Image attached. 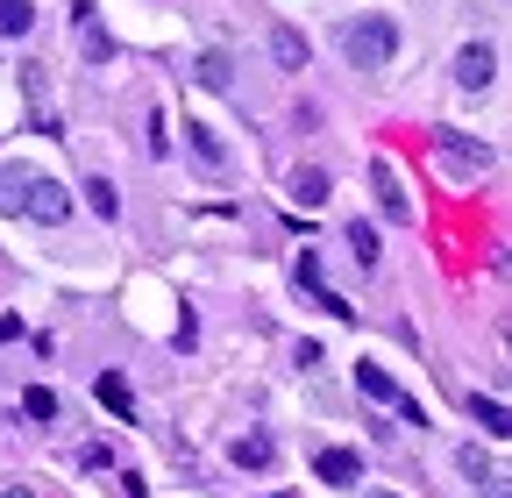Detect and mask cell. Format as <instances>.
I'll return each instance as SVG.
<instances>
[{
	"label": "cell",
	"mask_w": 512,
	"mask_h": 498,
	"mask_svg": "<svg viewBox=\"0 0 512 498\" xmlns=\"http://www.w3.org/2000/svg\"><path fill=\"white\" fill-rule=\"evenodd\" d=\"M434 157H441L448 171H463V178H470V171H491V143H477V136H463V129H441V136H434Z\"/></svg>",
	"instance_id": "7a4b0ae2"
},
{
	"label": "cell",
	"mask_w": 512,
	"mask_h": 498,
	"mask_svg": "<svg viewBox=\"0 0 512 498\" xmlns=\"http://www.w3.org/2000/svg\"><path fill=\"white\" fill-rule=\"evenodd\" d=\"M192 79H200L207 93H228L235 86V65H228L221 50H200V57H192Z\"/></svg>",
	"instance_id": "8992f818"
},
{
	"label": "cell",
	"mask_w": 512,
	"mask_h": 498,
	"mask_svg": "<svg viewBox=\"0 0 512 498\" xmlns=\"http://www.w3.org/2000/svg\"><path fill=\"white\" fill-rule=\"evenodd\" d=\"M313 470L328 477V484H356V477H363V456H356V449H320Z\"/></svg>",
	"instance_id": "52a82bcc"
},
{
	"label": "cell",
	"mask_w": 512,
	"mask_h": 498,
	"mask_svg": "<svg viewBox=\"0 0 512 498\" xmlns=\"http://www.w3.org/2000/svg\"><path fill=\"white\" fill-rule=\"evenodd\" d=\"M86 207H93L100 221H121V185H114V178H86Z\"/></svg>",
	"instance_id": "30bf717a"
},
{
	"label": "cell",
	"mask_w": 512,
	"mask_h": 498,
	"mask_svg": "<svg viewBox=\"0 0 512 498\" xmlns=\"http://www.w3.org/2000/svg\"><path fill=\"white\" fill-rule=\"evenodd\" d=\"M22 406H29V413H36V420H50V413H57V399H50V392H43V385H36V392H22Z\"/></svg>",
	"instance_id": "44dd1931"
},
{
	"label": "cell",
	"mask_w": 512,
	"mask_h": 498,
	"mask_svg": "<svg viewBox=\"0 0 512 498\" xmlns=\"http://www.w3.org/2000/svg\"><path fill=\"white\" fill-rule=\"evenodd\" d=\"M456 470H463V477H470V484H484V477H491V470H498V463H491V456H484V449H477V442H470V449H463V456H456Z\"/></svg>",
	"instance_id": "ffe728a7"
},
{
	"label": "cell",
	"mask_w": 512,
	"mask_h": 498,
	"mask_svg": "<svg viewBox=\"0 0 512 498\" xmlns=\"http://www.w3.org/2000/svg\"><path fill=\"white\" fill-rule=\"evenodd\" d=\"M271 57H278L285 72H299V65H306V36H299V29H271Z\"/></svg>",
	"instance_id": "7c38bea8"
},
{
	"label": "cell",
	"mask_w": 512,
	"mask_h": 498,
	"mask_svg": "<svg viewBox=\"0 0 512 498\" xmlns=\"http://www.w3.org/2000/svg\"><path fill=\"white\" fill-rule=\"evenodd\" d=\"M72 22H79V43H86V57H93V65H107V57H114V43H107V29L93 22V8H86V0L72 8Z\"/></svg>",
	"instance_id": "ba28073f"
},
{
	"label": "cell",
	"mask_w": 512,
	"mask_h": 498,
	"mask_svg": "<svg viewBox=\"0 0 512 498\" xmlns=\"http://www.w3.org/2000/svg\"><path fill=\"white\" fill-rule=\"evenodd\" d=\"M377 193H384V214H392V221H406L413 207H406V193H399V178L392 171H377Z\"/></svg>",
	"instance_id": "ac0fdd59"
},
{
	"label": "cell",
	"mask_w": 512,
	"mask_h": 498,
	"mask_svg": "<svg viewBox=\"0 0 512 498\" xmlns=\"http://www.w3.org/2000/svg\"><path fill=\"white\" fill-rule=\"evenodd\" d=\"M36 29V8L29 0H0V36H29Z\"/></svg>",
	"instance_id": "5bb4252c"
},
{
	"label": "cell",
	"mask_w": 512,
	"mask_h": 498,
	"mask_svg": "<svg viewBox=\"0 0 512 498\" xmlns=\"http://www.w3.org/2000/svg\"><path fill=\"white\" fill-rule=\"evenodd\" d=\"M349 257H356L363 271L377 264V228H370V221H349Z\"/></svg>",
	"instance_id": "2e32d148"
},
{
	"label": "cell",
	"mask_w": 512,
	"mask_h": 498,
	"mask_svg": "<svg viewBox=\"0 0 512 498\" xmlns=\"http://www.w3.org/2000/svg\"><path fill=\"white\" fill-rule=\"evenodd\" d=\"M185 136H192V150H200V164H214V171L228 164V150H221V136L207 129V121H192V129H185Z\"/></svg>",
	"instance_id": "9a60e30c"
},
{
	"label": "cell",
	"mask_w": 512,
	"mask_h": 498,
	"mask_svg": "<svg viewBox=\"0 0 512 498\" xmlns=\"http://www.w3.org/2000/svg\"><path fill=\"white\" fill-rule=\"evenodd\" d=\"M0 498H36V491H29V484H15V491H0Z\"/></svg>",
	"instance_id": "cb8c5ba5"
},
{
	"label": "cell",
	"mask_w": 512,
	"mask_h": 498,
	"mask_svg": "<svg viewBox=\"0 0 512 498\" xmlns=\"http://www.w3.org/2000/svg\"><path fill=\"white\" fill-rule=\"evenodd\" d=\"M100 406H107V413H136V399H128V378H114V370H107V378H100Z\"/></svg>",
	"instance_id": "e0dca14e"
},
{
	"label": "cell",
	"mask_w": 512,
	"mask_h": 498,
	"mask_svg": "<svg viewBox=\"0 0 512 498\" xmlns=\"http://www.w3.org/2000/svg\"><path fill=\"white\" fill-rule=\"evenodd\" d=\"M484 498H512V491H505V470H491V477H484Z\"/></svg>",
	"instance_id": "603a6c76"
},
{
	"label": "cell",
	"mask_w": 512,
	"mask_h": 498,
	"mask_svg": "<svg viewBox=\"0 0 512 498\" xmlns=\"http://www.w3.org/2000/svg\"><path fill=\"white\" fill-rule=\"evenodd\" d=\"M79 463H86V470H107L114 456H107V442H86V449H79Z\"/></svg>",
	"instance_id": "7402d4cb"
},
{
	"label": "cell",
	"mask_w": 512,
	"mask_h": 498,
	"mask_svg": "<svg viewBox=\"0 0 512 498\" xmlns=\"http://www.w3.org/2000/svg\"><path fill=\"white\" fill-rule=\"evenodd\" d=\"M363 498H399V491H363Z\"/></svg>",
	"instance_id": "d4e9b609"
},
{
	"label": "cell",
	"mask_w": 512,
	"mask_h": 498,
	"mask_svg": "<svg viewBox=\"0 0 512 498\" xmlns=\"http://www.w3.org/2000/svg\"><path fill=\"white\" fill-rule=\"evenodd\" d=\"M342 57H349L356 72L392 65V57H399V22H392V15H363V22H349V29H342Z\"/></svg>",
	"instance_id": "6da1fadb"
},
{
	"label": "cell",
	"mask_w": 512,
	"mask_h": 498,
	"mask_svg": "<svg viewBox=\"0 0 512 498\" xmlns=\"http://www.w3.org/2000/svg\"><path fill=\"white\" fill-rule=\"evenodd\" d=\"M491 79H498L491 43H463V50H456V86H463V93H484Z\"/></svg>",
	"instance_id": "277c9868"
},
{
	"label": "cell",
	"mask_w": 512,
	"mask_h": 498,
	"mask_svg": "<svg viewBox=\"0 0 512 498\" xmlns=\"http://www.w3.org/2000/svg\"><path fill=\"white\" fill-rule=\"evenodd\" d=\"M228 456H235V470H271V456H278V449H271V434H242Z\"/></svg>",
	"instance_id": "9c48e42d"
},
{
	"label": "cell",
	"mask_w": 512,
	"mask_h": 498,
	"mask_svg": "<svg viewBox=\"0 0 512 498\" xmlns=\"http://www.w3.org/2000/svg\"><path fill=\"white\" fill-rule=\"evenodd\" d=\"M22 193H29V171L0 164V214H22Z\"/></svg>",
	"instance_id": "4fadbf2b"
},
{
	"label": "cell",
	"mask_w": 512,
	"mask_h": 498,
	"mask_svg": "<svg viewBox=\"0 0 512 498\" xmlns=\"http://www.w3.org/2000/svg\"><path fill=\"white\" fill-rule=\"evenodd\" d=\"M356 392H363V399H384V406L406 399V392L392 385V370H384V363H356Z\"/></svg>",
	"instance_id": "5b68a950"
},
{
	"label": "cell",
	"mask_w": 512,
	"mask_h": 498,
	"mask_svg": "<svg viewBox=\"0 0 512 498\" xmlns=\"http://www.w3.org/2000/svg\"><path fill=\"white\" fill-rule=\"evenodd\" d=\"M470 413L484 420V434H505V427H512V413H505L498 399H470Z\"/></svg>",
	"instance_id": "d6986e66"
},
{
	"label": "cell",
	"mask_w": 512,
	"mask_h": 498,
	"mask_svg": "<svg viewBox=\"0 0 512 498\" xmlns=\"http://www.w3.org/2000/svg\"><path fill=\"white\" fill-rule=\"evenodd\" d=\"M22 207L43 221V228H57V221H72V193H64L57 178H29V193H22Z\"/></svg>",
	"instance_id": "3957f363"
},
{
	"label": "cell",
	"mask_w": 512,
	"mask_h": 498,
	"mask_svg": "<svg viewBox=\"0 0 512 498\" xmlns=\"http://www.w3.org/2000/svg\"><path fill=\"white\" fill-rule=\"evenodd\" d=\"M292 200H299V207H320V200H328V171H320V164L292 171Z\"/></svg>",
	"instance_id": "8fae6325"
}]
</instances>
